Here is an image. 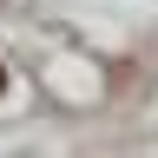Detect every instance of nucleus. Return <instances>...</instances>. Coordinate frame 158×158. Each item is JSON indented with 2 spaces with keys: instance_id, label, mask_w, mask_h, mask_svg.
Returning a JSON list of instances; mask_svg holds the SVG:
<instances>
[{
  "instance_id": "obj_1",
  "label": "nucleus",
  "mask_w": 158,
  "mask_h": 158,
  "mask_svg": "<svg viewBox=\"0 0 158 158\" xmlns=\"http://www.w3.org/2000/svg\"><path fill=\"white\" fill-rule=\"evenodd\" d=\"M0 92H7V73H0Z\"/></svg>"
}]
</instances>
